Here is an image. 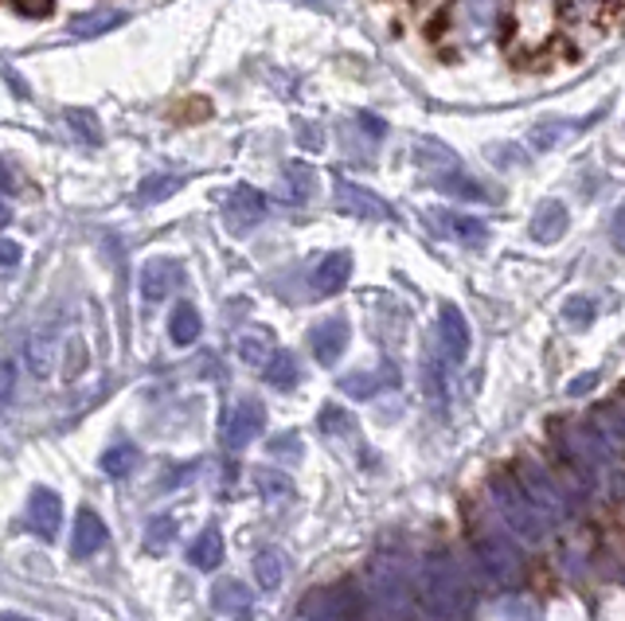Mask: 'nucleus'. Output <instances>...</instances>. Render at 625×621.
Wrapping results in <instances>:
<instances>
[{
  "mask_svg": "<svg viewBox=\"0 0 625 621\" xmlns=\"http://www.w3.org/2000/svg\"><path fill=\"white\" fill-rule=\"evenodd\" d=\"M4 621H28V618H17V613H4Z\"/></svg>",
  "mask_w": 625,
  "mask_h": 621,
  "instance_id": "20",
  "label": "nucleus"
},
{
  "mask_svg": "<svg viewBox=\"0 0 625 621\" xmlns=\"http://www.w3.org/2000/svg\"><path fill=\"white\" fill-rule=\"evenodd\" d=\"M364 582H368V598L387 621L403 618L410 605V594H415V582H410L407 559L395 555V551H379V555L368 559L364 566Z\"/></svg>",
  "mask_w": 625,
  "mask_h": 621,
  "instance_id": "2",
  "label": "nucleus"
},
{
  "mask_svg": "<svg viewBox=\"0 0 625 621\" xmlns=\"http://www.w3.org/2000/svg\"><path fill=\"white\" fill-rule=\"evenodd\" d=\"M169 528H172V520H152L149 535H145V548H149V551H165V548H169V540H172Z\"/></svg>",
  "mask_w": 625,
  "mask_h": 621,
  "instance_id": "18",
  "label": "nucleus"
},
{
  "mask_svg": "<svg viewBox=\"0 0 625 621\" xmlns=\"http://www.w3.org/2000/svg\"><path fill=\"white\" fill-rule=\"evenodd\" d=\"M520 485H524V493H528V501L536 504L539 516H544L547 524H555V520L563 516V496H559V489H555L552 481H547V473L539 470V465H524Z\"/></svg>",
  "mask_w": 625,
  "mask_h": 621,
  "instance_id": "7",
  "label": "nucleus"
},
{
  "mask_svg": "<svg viewBox=\"0 0 625 621\" xmlns=\"http://www.w3.org/2000/svg\"><path fill=\"white\" fill-rule=\"evenodd\" d=\"M188 563L196 566V571H216L219 563H224V535H219V528H204L200 540L188 548Z\"/></svg>",
  "mask_w": 625,
  "mask_h": 621,
  "instance_id": "11",
  "label": "nucleus"
},
{
  "mask_svg": "<svg viewBox=\"0 0 625 621\" xmlns=\"http://www.w3.org/2000/svg\"><path fill=\"white\" fill-rule=\"evenodd\" d=\"M442 348H446L449 359H465V348H469V328L457 317L454 309H442Z\"/></svg>",
  "mask_w": 625,
  "mask_h": 621,
  "instance_id": "12",
  "label": "nucleus"
},
{
  "mask_svg": "<svg viewBox=\"0 0 625 621\" xmlns=\"http://www.w3.org/2000/svg\"><path fill=\"white\" fill-rule=\"evenodd\" d=\"M266 426V411L262 403H242L239 411L231 414V423H227V446L242 450L247 442H255Z\"/></svg>",
  "mask_w": 625,
  "mask_h": 621,
  "instance_id": "9",
  "label": "nucleus"
},
{
  "mask_svg": "<svg viewBox=\"0 0 625 621\" xmlns=\"http://www.w3.org/2000/svg\"><path fill=\"white\" fill-rule=\"evenodd\" d=\"M59 524H63V501L51 489H32L28 493V528L40 535L43 543L59 540Z\"/></svg>",
  "mask_w": 625,
  "mask_h": 621,
  "instance_id": "6",
  "label": "nucleus"
},
{
  "mask_svg": "<svg viewBox=\"0 0 625 621\" xmlns=\"http://www.w3.org/2000/svg\"><path fill=\"white\" fill-rule=\"evenodd\" d=\"M340 348H345V325L340 321H329V325H321L312 333V352H317L321 364H333L340 356Z\"/></svg>",
  "mask_w": 625,
  "mask_h": 621,
  "instance_id": "14",
  "label": "nucleus"
},
{
  "mask_svg": "<svg viewBox=\"0 0 625 621\" xmlns=\"http://www.w3.org/2000/svg\"><path fill=\"white\" fill-rule=\"evenodd\" d=\"M286 559H281V551H274V548H262L255 555V579H258V586L262 590H278L281 586V579H286Z\"/></svg>",
  "mask_w": 625,
  "mask_h": 621,
  "instance_id": "13",
  "label": "nucleus"
},
{
  "mask_svg": "<svg viewBox=\"0 0 625 621\" xmlns=\"http://www.w3.org/2000/svg\"><path fill=\"white\" fill-rule=\"evenodd\" d=\"M106 548V524L98 512L82 509L79 516H75V532H71V555L75 559H87V555H98V551Z\"/></svg>",
  "mask_w": 625,
  "mask_h": 621,
  "instance_id": "8",
  "label": "nucleus"
},
{
  "mask_svg": "<svg viewBox=\"0 0 625 621\" xmlns=\"http://www.w3.org/2000/svg\"><path fill=\"white\" fill-rule=\"evenodd\" d=\"M266 379L274 383V387H294L297 383V364L286 356V352H278V359H270V367H266Z\"/></svg>",
  "mask_w": 625,
  "mask_h": 621,
  "instance_id": "16",
  "label": "nucleus"
},
{
  "mask_svg": "<svg viewBox=\"0 0 625 621\" xmlns=\"http://www.w3.org/2000/svg\"><path fill=\"white\" fill-rule=\"evenodd\" d=\"M474 555H477V563H482V571L489 574L497 586H513V582H520L524 559H520V548H516L508 535H500V532L477 535Z\"/></svg>",
  "mask_w": 625,
  "mask_h": 621,
  "instance_id": "4",
  "label": "nucleus"
},
{
  "mask_svg": "<svg viewBox=\"0 0 625 621\" xmlns=\"http://www.w3.org/2000/svg\"><path fill=\"white\" fill-rule=\"evenodd\" d=\"M493 496H497V509H500V516H505V524L513 528L520 540H528V543L544 540L547 520L539 516V509L528 501V493H524L520 481L497 477V481H493Z\"/></svg>",
  "mask_w": 625,
  "mask_h": 621,
  "instance_id": "3",
  "label": "nucleus"
},
{
  "mask_svg": "<svg viewBox=\"0 0 625 621\" xmlns=\"http://www.w3.org/2000/svg\"><path fill=\"white\" fill-rule=\"evenodd\" d=\"M200 336V317H196L192 305H180L177 317H172V341L177 344H192Z\"/></svg>",
  "mask_w": 625,
  "mask_h": 621,
  "instance_id": "15",
  "label": "nucleus"
},
{
  "mask_svg": "<svg viewBox=\"0 0 625 621\" xmlns=\"http://www.w3.org/2000/svg\"><path fill=\"white\" fill-rule=\"evenodd\" d=\"M289 621H356V602L348 590L321 586L297 602V610Z\"/></svg>",
  "mask_w": 625,
  "mask_h": 621,
  "instance_id": "5",
  "label": "nucleus"
},
{
  "mask_svg": "<svg viewBox=\"0 0 625 621\" xmlns=\"http://www.w3.org/2000/svg\"><path fill=\"white\" fill-rule=\"evenodd\" d=\"M258 485H262V493L270 496V501H278V496L294 493V485H289L286 477H274V473H258Z\"/></svg>",
  "mask_w": 625,
  "mask_h": 621,
  "instance_id": "19",
  "label": "nucleus"
},
{
  "mask_svg": "<svg viewBox=\"0 0 625 621\" xmlns=\"http://www.w3.org/2000/svg\"><path fill=\"white\" fill-rule=\"evenodd\" d=\"M133 465H137V450L133 446H118V450H110V454L102 457V470L110 473V477H126Z\"/></svg>",
  "mask_w": 625,
  "mask_h": 621,
  "instance_id": "17",
  "label": "nucleus"
},
{
  "mask_svg": "<svg viewBox=\"0 0 625 621\" xmlns=\"http://www.w3.org/2000/svg\"><path fill=\"white\" fill-rule=\"evenodd\" d=\"M211 605L216 613H227V618H250V590L242 586L239 579H219L211 586Z\"/></svg>",
  "mask_w": 625,
  "mask_h": 621,
  "instance_id": "10",
  "label": "nucleus"
},
{
  "mask_svg": "<svg viewBox=\"0 0 625 621\" xmlns=\"http://www.w3.org/2000/svg\"><path fill=\"white\" fill-rule=\"evenodd\" d=\"M418 598H423L426 621H465V610H469V586H465L462 566L454 563L449 551H438V555L426 559Z\"/></svg>",
  "mask_w": 625,
  "mask_h": 621,
  "instance_id": "1",
  "label": "nucleus"
}]
</instances>
